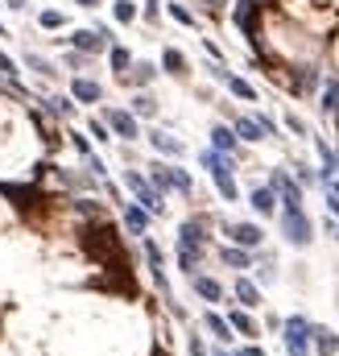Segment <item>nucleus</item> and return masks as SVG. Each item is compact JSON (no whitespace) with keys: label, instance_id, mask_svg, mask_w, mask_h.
I'll use <instances>...</instances> for the list:
<instances>
[{"label":"nucleus","instance_id":"33","mask_svg":"<svg viewBox=\"0 0 339 356\" xmlns=\"http://www.w3.org/2000/svg\"><path fill=\"white\" fill-rule=\"evenodd\" d=\"M108 133H112V129H108L104 120H91V137H95V141H112Z\"/></svg>","mask_w":339,"mask_h":356},{"label":"nucleus","instance_id":"28","mask_svg":"<svg viewBox=\"0 0 339 356\" xmlns=\"http://www.w3.org/2000/svg\"><path fill=\"white\" fill-rule=\"evenodd\" d=\"M37 25H41V29H62L66 17H62L58 8H41V12H37Z\"/></svg>","mask_w":339,"mask_h":356},{"label":"nucleus","instance_id":"5","mask_svg":"<svg viewBox=\"0 0 339 356\" xmlns=\"http://www.w3.org/2000/svg\"><path fill=\"white\" fill-rule=\"evenodd\" d=\"M257 17H261V4L257 0H236L232 4V21L244 37H257Z\"/></svg>","mask_w":339,"mask_h":356},{"label":"nucleus","instance_id":"14","mask_svg":"<svg viewBox=\"0 0 339 356\" xmlns=\"http://www.w3.org/2000/svg\"><path fill=\"white\" fill-rule=\"evenodd\" d=\"M311 344H315L323 356H336L339 353V336H336V332H327V328H311Z\"/></svg>","mask_w":339,"mask_h":356},{"label":"nucleus","instance_id":"16","mask_svg":"<svg viewBox=\"0 0 339 356\" xmlns=\"http://www.w3.org/2000/svg\"><path fill=\"white\" fill-rule=\"evenodd\" d=\"M128 71H133V75H124V79H128V83H137V87H145V83H153V79H157V66H153V62H133Z\"/></svg>","mask_w":339,"mask_h":356},{"label":"nucleus","instance_id":"36","mask_svg":"<svg viewBox=\"0 0 339 356\" xmlns=\"http://www.w3.org/2000/svg\"><path fill=\"white\" fill-rule=\"evenodd\" d=\"M4 8H12V12H25V8H29V0H4Z\"/></svg>","mask_w":339,"mask_h":356},{"label":"nucleus","instance_id":"18","mask_svg":"<svg viewBox=\"0 0 339 356\" xmlns=\"http://www.w3.org/2000/svg\"><path fill=\"white\" fill-rule=\"evenodd\" d=\"M162 66H166V75H186V58H182V50H162Z\"/></svg>","mask_w":339,"mask_h":356},{"label":"nucleus","instance_id":"15","mask_svg":"<svg viewBox=\"0 0 339 356\" xmlns=\"http://www.w3.org/2000/svg\"><path fill=\"white\" fill-rule=\"evenodd\" d=\"M124 224L141 236V232H145V224H149V212H145L141 203H124Z\"/></svg>","mask_w":339,"mask_h":356},{"label":"nucleus","instance_id":"31","mask_svg":"<svg viewBox=\"0 0 339 356\" xmlns=\"http://www.w3.org/2000/svg\"><path fill=\"white\" fill-rule=\"evenodd\" d=\"M153 108H157V104H153V95H145V91L133 100V116H153Z\"/></svg>","mask_w":339,"mask_h":356},{"label":"nucleus","instance_id":"20","mask_svg":"<svg viewBox=\"0 0 339 356\" xmlns=\"http://www.w3.org/2000/svg\"><path fill=\"white\" fill-rule=\"evenodd\" d=\"M195 290H199V299H207V303H220V299H224V290H220L215 278H195Z\"/></svg>","mask_w":339,"mask_h":356},{"label":"nucleus","instance_id":"23","mask_svg":"<svg viewBox=\"0 0 339 356\" xmlns=\"http://www.w3.org/2000/svg\"><path fill=\"white\" fill-rule=\"evenodd\" d=\"M236 299H240L244 307H257V303H261V290H257L249 278H240V282H236Z\"/></svg>","mask_w":339,"mask_h":356},{"label":"nucleus","instance_id":"7","mask_svg":"<svg viewBox=\"0 0 339 356\" xmlns=\"http://www.w3.org/2000/svg\"><path fill=\"white\" fill-rule=\"evenodd\" d=\"M66 41H70L79 54H104V50H108V41H104L95 29H70V37H66Z\"/></svg>","mask_w":339,"mask_h":356},{"label":"nucleus","instance_id":"27","mask_svg":"<svg viewBox=\"0 0 339 356\" xmlns=\"http://www.w3.org/2000/svg\"><path fill=\"white\" fill-rule=\"evenodd\" d=\"M323 108L339 116V79H327V87H323Z\"/></svg>","mask_w":339,"mask_h":356},{"label":"nucleus","instance_id":"25","mask_svg":"<svg viewBox=\"0 0 339 356\" xmlns=\"http://www.w3.org/2000/svg\"><path fill=\"white\" fill-rule=\"evenodd\" d=\"M228 324H232V332H240V336H257V324H253L244 311H232V315H228Z\"/></svg>","mask_w":339,"mask_h":356},{"label":"nucleus","instance_id":"40","mask_svg":"<svg viewBox=\"0 0 339 356\" xmlns=\"http://www.w3.org/2000/svg\"><path fill=\"white\" fill-rule=\"evenodd\" d=\"M331 212H336V216H339V199H336V195H331Z\"/></svg>","mask_w":339,"mask_h":356},{"label":"nucleus","instance_id":"38","mask_svg":"<svg viewBox=\"0 0 339 356\" xmlns=\"http://www.w3.org/2000/svg\"><path fill=\"white\" fill-rule=\"evenodd\" d=\"M75 4H79V8H95L99 0H75Z\"/></svg>","mask_w":339,"mask_h":356},{"label":"nucleus","instance_id":"24","mask_svg":"<svg viewBox=\"0 0 339 356\" xmlns=\"http://www.w3.org/2000/svg\"><path fill=\"white\" fill-rule=\"evenodd\" d=\"M46 108H50L54 116H75V100H70V95H50Z\"/></svg>","mask_w":339,"mask_h":356},{"label":"nucleus","instance_id":"21","mask_svg":"<svg viewBox=\"0 0 339 356\" xmlns=\"http://www.w3.org/2000/svg\"><path fill=\"white\" fill-rule=\"evenodd\" d=\"M203 324H207V332H211V336H215V340H224V344H228V340H232V324H228V319H220V315H215V311H211V315H207V319H203Z\"/></svg>","mask_w":339,"mask_h":356},{"label":"nucleus","instance_id":"13","mask_svg":"<svg viewBox=\"0 0 339 356\" xmlns=\"http://www.w3.org/2000/svg\"><path fill=\"white\" fill-rule=\"evenodd\" d=\"M249 203H253V212L273 216V207H278V191H273V187H257V191L249 195Z\"/></svg>","mask_w":339,"mask_h":356},{"label":"nucleus","instance_id":"3","mask_svg":"<svg viewBox=\"0 0 339 356\" xmlns=\"http://www.w3.org/2000/svg\"><path fill=\"white\" fill-rule=\"evenodd\" d=\"M199 253H203V224H199V220H186V224L178 228V265H182L186 274H195Z\"/></svg>","mask_w":339,"mask_h":356},{"label":"nucleus","instance_id":"9","mask_svg":"<svg viewBox=\"0 0 339 356\" xmlns=\"http://www.w3.org/2000/svg\"><path fill=\"white\" fill-rule=\"evenodd\" d=\"M70 100H75V104H99V100H104V87H99L95 79H75V83H70Z\"/></svg>","mask_w":339,"mask_h":356},{"label":"nucleus","instance_id":"39","mask_svg":"<svg viewBox=\"0 0 339 356\" xmlns=\"http://www.w3.org/2000/svg\"><path fill=\"white\" fill-rule=\"evenodd\" d=\"M331 195L339 199V178H331Z\"/></svg>","mask_w":339,"mask_h":356},{"label":"nucleus","instance_id":"6","mask_svg":"<svg viewBox=\"0 0 339 356\" xmlns=\"http://www.w3.org/2000/svg\"><path fill=\"white\" fill-rule=\"evenodd\" d=\"M116 137H124V141H133L137 137V116L128 112V108H108V120H104Z\"/></svg>","mask_w":339,"mask_h":356},{"label":"nucleus","instance_id":"41","mask_svg":"<svg viewBox=\"0 0 339 356\" xmlns=\"http://www.w3.org/2000/svg\"><path fill=\"white\" fill-rule=\"evenodd\" d=\"M4 33H8V29H4V21H0V37H4Z\"/></svg>","mask_w":339,"mask_h":356},{"label":"nucleus","instance_id":"1","mask_svg":"<svg viewBox=\"0 0 339 356\" xmlns=\"http://www.w3.org/2000/svg\"><path fill=\"white\" fill-rule=\"evenodd\" d=\"M282 232H286V241H290L294 249H307V245L315 241V228H311V220H307V212H302V199H286Z\"/></svg>","mask_w":339,"mask_h":356},{"label":"nucleus","instance_id":"4","mask_svg":"<svg viewBox=\"0 0 339 356\" xmlns=\"http://www.w3.org/2000/svg\"><path fill=\"white\" fill-rule=\"evenodd\" d=\"M286 348H290V356H311V324L302 315L286 319Z\"/></svg>","mask_w":339,"mask_h":356},{"label":"nucleus","instance_id":"42","mask_svg":"<svg viewBox=\"0 0 339 356\" xmlns=\"http://www.w3.org/2000/svg\"><path fill=\"white\" fill-rule=\"evenodd\" d=\"M215 356H224V353H215Z\"/></svg>","mask_w":339,"mask_h":356},{"label":"nucleus","instance_id":"8","mask_svg":"<svg viewBox=\"0 0 339 356\" xmlns=\"http://www.w3.org/2000/svg\"><path fill=\"white\" fill-rule=\"evenodd\" d=\"M215 79H224V83H228V91H232L236 100H249V104H257V87H253L249 79H240V75H228L224 66L215 71Z\"/></svg>","mask_w":339,"mask_h":356},{"label":"nucleus","instance_id":"35","mask_svg":"<svg viewBox=\"0 0 339 356\" xmlns=\"http://www.w3.org/2000/svg\"><path fill=\"white\" fill-rule=\"evenodd\" d=\"M75 149H79V153L87 158V153H91V145H87V137H79V133H75Z\"/></svg>","mask_w":339,"mask_h":356},{"label":"nucleus","instance_id":"11","mask_svg":"<svg viewBox=\"0 0 339 356\" xmlns=\"http://www.w3.org/2000/svg\"><path fill=\"white\" fill-rule=\"evenodd\" d=\"M236 141H240V137H236V129H228V124H215V129H211V149H220V153H228V158H232Z\"/></svg>","mask_w":339,"mask_h":356},{"label":"nucleus","instance_id":"30","mask_svg":"<svg viewBox=\"0 0 339 356\" xmlns=\"http://www.w3.org/2000/svg\"><path fill=\"white\" fill-rule=\"evenodd\" d=\"M224 261H228V265H236V270H249V261H253V257H249V249H224Z\"/></svg>","mask_w":339,"mask_h":356},{"label":"nucleus","instance_id":"29","mask_svg":"<svg viewBox=\"0 0 339 356\" xmlns=\"http://www.w3.org/2000/svg\"><path fill=\"white\" fill-rule=\"evenodd\" d=\"M25 66H29V71H33V75H54V66H50V62H46V58H41V54H33V50H29V54H25Z\"/></svg>","mask_w":339,"mask_h":356},{"label":"nucleus","instance_id":"26","mask_svg":"<svg viewBox=\"0 0 339 356\" xmlns=\"http://www.w3.org/2000/svg\"><path fill=\"white\" fill-rule=\"evenodd\" d=\"M137 12H141V8H137L133 0H116V4H112V17H116L120 25H128V21H137Z\"/></svg>","mask_w":339,"mask_h":356},{"label":"nucleus","instance_id":"37","mask_svg":"<svg viewBox=\"0 0 339 356\" xmlns=\"http://www.w3.org/2000/svg\"><path fill=\"white\" fill-rule=\"evenodd\" d=\"M236 356H265V353H261V348H240Z\"/></svg>","mask_w":339,"mask_h":356},{"label":"nucleus","instance_id":"2","mask_svg":"<svg viewBox=\"0 0 339 356\" xmlns=\"http://www.w3.org/2000/svg\"><path fill=\"white\" fill-rule=\"evenodd\" d=\"M203 170H211L215 191L232 203V199H236V178H232V162H228V153H220V149H203Z\"/></svg>","mask_w":339,"mask_h":356},{"label":"nucleus","instance_id":"12","mask_svg":"<svg viewBox=\"0 0 339 356\" xmlns=\"http://www.w3.org/2000/svg\"><path fill=\"white\" fill-rule=\"evenodd\" d=\"M149 141H153V149H157V153H170V158H182V153H186V145H182L178 137L162 133V129H157V133H149Z\"/></svg>","mask_w":339,"mask_h":356},{"label":"nucleus","instance_id":"17","mask_svg":"<svg viewBox=\"0 0 339 356\" xmlns=\"http://www.w3.org/2000/svg\"><path fill=\"white\" fill-rule=\"evenodd\" d=\"M236 137H240V141H265V129H261V120L240 116V120H236Z\"/></svg>","mask_w":339,"mask_h":356},{"label":"nucleus","instance_id":"10","mask_svg":"<svg viewBox=\"0 0 339 356\" xmlns=\"http://www.w3.org/2000/svg\"><path fill=\"white\" fill-rule=\"evenodd\" d=\"M228 236H232V241H236L240 249H257L265 232H261L257 224H228Z\"/></svg>","mask_w":339,"mask_h":356},{"label":"nucleus","instance_id":"34","mask_svg":"<svg viewBox=\"0 0 339 356\" xmlns=\"http://www.w3.org/2000/svg\"><path fill=\"white\" fill-rule=\"evenodd\" d=\"M157 12H162V4H157V0H149V4H145V17H149V21H157Z\"/></svg>","mask_w":339,"mask_h":356},{"label":"nucleus","instance_id":"32","mask_svg":"<svg viewBox=\"0 0 339 356\" xmlns=\"http://www.w3.org/2000/svg\"><path fill=\"white\" fill-rule=\"evenodd\" d=\"M0 79H4V83H17V62H12L4 50H0Z\"/></svg>","mask_w":339,"mask_h":356},{"label":"nucleus","instance_id":"19","mask_svg":"<svg viewBox=\"0 0 339 356\" xmlns=\"http://www.w3.org/2000/svg\"><path fill=\"white\" fill-rule=\"evenodd\" d=\"M108 58H112V71L124 79V75H128V66H133V54H128L124 46H112V50H108Z\"/></svg>","mask_w":339,"mask_h":356},{"label":"nucleus","instance_id":"22","mask_svg":"<svg viewBox=\"0 0 339 356\" xmlns=\"http://www.w3.org/2000/svg\"><path fill=\"white\" fill-rule=\"evenodd\" d=\"M166 12H170V17H174L178 25H186V29H195V12H191V8H186L182 0H170V4H166Z\"/></svg>","mask_w":339,"mask_h":356}]
</instances>
